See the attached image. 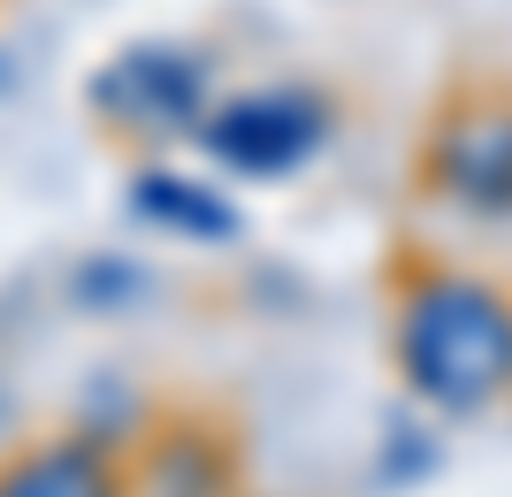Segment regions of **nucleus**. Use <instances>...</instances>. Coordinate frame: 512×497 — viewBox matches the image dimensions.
<instances>
[{
	"instance_id": "1",
	"label": "nucleus",
	"mask_w": 512,
	"mask_h": 497,
	"mask_svg": "<svg viewBox=\"0 0 512 497\" xmlns=\"http://www.w3.org/2000/svg\"><path fill=\"white\" fill-rule=\"evenodd\" d=\"M398 383L428 413H482L512 390V291L467 268H428L390 322Z\"/></svg>"
},
{
	"instance_id": "2",
	"label": "nucleus",
	"mask_w": 512,
	"mask_h": 497,
	"mask_svg": "<svg viewBox=\"0 0 512 497\" xmlns=\"http://www.w3.org/2000/svg\"><path fill=\"white\" fill-rule=\"evenodd\" d=\"M413 184L474 222H512V85L505 77H482V85L451 92L436 108L421 153H413Z\"/></svg>"
},
{
	"instance_id": "3",
	"label": "nucleus",
	"mask_w": 512,
	"mask_h": 497,
	"mask_svg": "<svg viewBox=\"0 0 512 497\" xmlns=\"http://www.w3.org/2000/svg\"><path fill=\"white\" fill-rule=\"evenodd\" d=\"M85 100L123 138H184L207 123V54L176 39H138L92 69Z\"/></svg>"
},
{
	"instance_id": "4",
	"label": "nucleus",
	"mask_w": 512,
	"mask_h": 497,
	"mask_svg": "<svg viewBox=\"0 0 512 497\" xmlns=\"http://www.w3.org/2000/svg\"><path fill=\"white\" fill-rule=\"evenodd\" d=\"M329 130H337V108L314 85H268V92H237L230 108H207L199 146L214 153V169L268 184V176L306 169L329 146Z\"/></svg>"
},
{
	"instance_id": "5",
	"label": "nucleus",
	"mask_w": 512,
	"mask_h": 497,
	"mask_svg": "<svg viewBox=\"0 0 512 497\" xmlns=\"http://www.w3.org/2000/svg\"><path fill=\"white\" fill-rule=\"evenodd\" d=\"M0 497H130V475L92 429H77L0 459Z\"/></svg>"
},
{
	"instance_id": "6",
	"label": "nucleus",
	"mask_w": 512,
	"mask_h": 497,
	"mask_svg": "<svg viewBox=\"0 0 512 497\" xmlns=\"http://www.w3.org/2000/svg\"><path fill=\"white\" fill-rule=\"evenodd\" d=\"M130 497H237V444L207 421H176L130 467Z\"/></svg>"
},
{
	"instance_id": "7",
	"label": "nucleus",
	"mask_w": 512,
	"mask_h": 497,
	"mask_svg": "<svg viewBox=\"0 0 512 497\" xmlns=\"http://www.w3.org/2000/svg\"><path fill=\"white\" fill-rule=\"evenodd\" d=\"M130 207H138V222L176 230L184 245H230L237 230H245V215H237L214 184L176 176V169H138V176H130Z\"/></svg>"
},
{
	"instance_id": "8",
	"label": "nucleus",
	"mask_w": 512,
	"mask_h": 497,
	"mask_svg": "<svg viewBox=\"0 0 512 497\" xmlns=\"http://www.w3.org/2000/svg\"><path fill=\"white\" fill-rule=\"evenodd\" d=\"M146 291V268L138 260H85L77 268V306L85 314H115L123 299H138Z\"/></svg>"
},
{
	"instance_id": "9",
	"label": "nucleus",
	"mask_w": 512,
	"mask_h": 497,
	"mask_svg": "<svg viewBox=\"0 0 512 497\" xmlns=\"http://www.w3.org/2000/svg\"><path fill=\"white\" fill-rule=\"evenodd\" d=\"M0 8H8V0H0Z\"/></svg>"
}]
</instances>
